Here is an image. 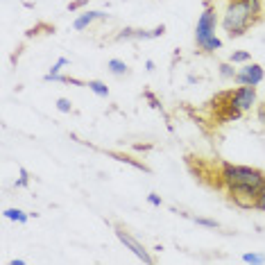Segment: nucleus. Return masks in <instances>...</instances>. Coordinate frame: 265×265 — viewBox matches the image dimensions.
I'll list each match as a JSON object with an SVG mask.
<instances>
[{
	"instance_id": "obj_1",
	"label": "nucleus",
	"mask_w": 265,
	"mask_h": 265,
	"mask_svg": "<svg viewBox=\"0 0 265 265\" xmlns=\"http://www.w3.org/2000/svg\"><path fill=\"white\" fill-rule=\"evenodd\" d=\"M220 181L238 206L256 209V197H259L261 188L265 184V173L259 168L225 163L222 173H220Z\"/></svg>"
},
{
	"instance_id": "obj_2",
	"label": "nucleus",
	"mask_w": 265,
	"mask_h": 265,
	"mask_svg": "<svg viewBox=\"0 0 265 265\" xmlns=\"http://www.w3.org/2000/svg\"><path fill=\"white\" fill-rule=\"evenodd\" d=\"M261 14H263L261 0H231L222 14L220 25L227 32V36L236 39V36H243L261 18Z\"/></svg>"
},
{
	"instance_id": "obj_3",
	"label": "nucleus",
	"mask_w": 265,
	"mask_h": 265,
	"mask_svg": "<svg viewBox=\"0 0 265 265\" xmlns=\"http://www.w3.org/2000/svg\"><path fill=\"white\" fill-rule=\"evenodd\" d=\"M218 12L213 5H206L204 12L199 14L197 27H195V43L202 53H215L222 48V41L215 36V27H218Z\"/></svg>"
},
{
	"instance_id": "obj_4",
	"label": "nucleus",
	"mask_w": 265,
	"mask_h": 265,
	"mask_svg": "<svg viewBox=\"0 0 265 265\" xmlns=\"http://www.w3.org/2000/svg\"><path fill=\"white\" fill-rule=\"evenodd\" d=\"M227 100H229L236 109H240V111L245 113L256 105V87H238L236 91L227 93Z\"/></svg>"
},
{
	"instance_id": "obj_5",
	"label": "nucleus",
	"mask_w": 265,
	"mask_h": 265,
	"mask_svg": "<svg viewBox=\"0 0 265 265\" xmlns=\"http://www.w3.org/2000/svg\"><path fill=\"white\" fill-rule=\"evenodd\" d=\"M263 80H265L263 66L254 64V61L252 64H245L240 71H236V77H233V82L240 84V87H259Z\"/></svg>"
},
{
	"instance_id": "obj_6",
	"label": "nucleus",
	"mask_w": 265,
	"mask_h": 265,
	"mask_svg": "<svg viewBox=\"0 0 265 265\" xmlns=\"http://www.w3.org/2000/svg\"><path fill=\"white\" fill-rule=\"evenodd\" d=\"M116 236H118V240H120V243H123V245H125L127 249H129V252L134 254V256H139V259L143 261V263H152V261H154V259H152V254L147 252L145 247L141 245V243H139V240H136V238H134L132 233H129V231H125L123 227H116Z\"/></svg>"
},
{
	"instance_id": "obj_7",
	"label": "nucleus",
	"mask_w": 265,
	"mask_h": 265,
	"mask_svg": "<svg viewBox=\"0 0 265 265\" xmlns=\"http://www.w3.org/2000/svg\"><path fill=\"white\" fill-rule=\"evenodd\" d=\"M98 18H106V14L105 12H84V14H80V16L73 20V30L82 32V30H87L93 20H98Z\"/></svg>"
},
{
	"instance_id": "obj_8",
	"label": "nucleus",
	"mask_w": 265,
	"mask_h": 265,
	"mask_svg": "<svg viewBox=\"0 0 265 265\" xmlns=\"http://www.w3.org/2000/svg\"><path fill=\"white\" fill-rule=\"evenodd\" d=\"M2 215H5L7 220H14V222H18V225H25L27 218H30V215H27V213H23L20 209H5V211H2Z\"/></svg>"
},
{
	"instance_id": "obj_9",
	"label": "nucleus",
	"mask_w": 265,
	"mask_h": 265,
	"mask_svg": "<svg viewBox=\"0 0 265 265\" xmlns=\"http://www.w3.org/2000/svg\"><path fill=\"white\" fill-rule=\"evenodd\" d=\"M88 88H91L95 95H100V98H109V87H106L105 82H100V80H88L87 84Z\"/></svg>"
},
{
	"instance_id": "obj_10",
	"label": "nucleus",
	"mask_w": 265,
	"mask_h": 265,
	"mask_svg": "<svg viewBox=\"0 0 265 265\" xmlns=\"http://www.w3.org/2000/svg\"><path fill=\"white\" fill-rule=\"evenodd\" d=\"M106 68H109V73H113V75H127V64L120 59H109L106 61Z\"/></svg>"
},
{
	"instance_id": "obj_11",
	"label": "nucleus",
	"mask_w": 265,
	"mask_h": 265,
	"mask_svg": "<svg viewBox=\"0 0 265 265\" xmlns=\"http://www.w3.org/2000/svg\"><path fill=\"white\" fill-rule=\"evenodd\" d=\"M229 61H231V64H249V61H252V54L245 53V50H238V53H231Z\"/></svg>"
},
{
	"instance_id": "obj_12",
	"label": "nucleus",
	"mask_w": 265,
	"mask_h": 265,
	"mask_svg": "<svg viewBox=\"0 0 265 265\" xmlns=\"http://www.w3.org/2000/svg\"><path fill=\"white\" fill-rule=\"evenodd\" d=\"M220 75H222L225 80H233V77H236L233 64H220Z\"/></svg>"
},
{
	"instance_id": "obj_13",
	"label": "nucleus",
	"mask_w": 265,
	"mask_h": 265,
	"mask_svg": "<svg viewBox=\"0 0 265 265\" xmlns=\"http://www.w3.org/2000/svg\"><path fill=\"white\" fill-rule=\"evenodd\" d=\"M18 173H20V177H18V181H14V188H25L30 184V175H27L25 168H18Z\"/></svg>"
},
{
	"instance_id": "obj_14",
	"label": "nucleus",
	"mask_w": 265,
	"mask_h": 265,
	"mask_svg": "<svg viewBox=\"0 0 265 265\" xmlns=\"http://www.w3.org/2000/svg\"><path fill=\"white\" fill-rule=\"evenodd\" d=\"M243 261L245 263H256V265H261V263H265V256L263 254H243Z\"/></svg>"
},
{
	"instance_id": "obj_15",
	"label": "nucleus",
	"mask_w": 265,
	"mask_h": 265,
	"mask_svg": "<svg viewBox=\"0 0 265 265\" xmlns=\"http://www.w3.org/2000/svg\"><path fill=\"white\" fill-rule=\"evenodd\" d=\"M57 109H59L61 113H71V109H73V105H71V100H66V98H59V100H57Z\"/></svg>"
},
{
	"instance_id": "obj_16",
	"label": "nucleus",
	"mask_w": 265,
	"mask_h": 265,
	"mask_svg": "<svg viewBox=\"0 0 265 265\" xmlns=\"http://www.w3.org/2000/svg\"><path fill=\"white\" fill-rule=\"evenodd\" d=\"M66 64H68V59H66V57H59V59H57V64H54V66L50 68V73H48V75H57V73H59V71H61V68L66 66Z\"/></svg>"
},
{
	"instance_id": "obj_17",
	"label": "nucleus",
	"mask_w": 265,
	"mask_h": 265,
	"mask_svg": "<svg viewBox=\"0 0 265 265\" xmlns=\"http://www.w3.org/2000/svg\"><path fill=\"white\" fill-rule=\"evenodd\" d=\"M195 222L202 227H209V229H218V222L215 220H209V218H195Z\"/></svg>"
},
{
	"instance_id": "obj_18",
	"label": "nucleus",
	"mask_w": 265,
	"mask_h": 265,
	"mask_svg": "<svg viewBox=\"0 0 265 265\" xmlns=\"http://www.w3.org/2000/svg\"><path fill=\"white\" fill-rule=\"evenodd\" d=\"M256 209H259V211H263V213H265V184H263V188H261L259 197H256Z\"/></svg>"
},
{
	"instance_id": "obj_19",
	"label": "nucleus",
	"mask_w": 265,
	"mask_h": 265,
	"mask_svg": "<svg viewBox=\"0 0 265 265\" xmlns=\"http://www.w3.org/2000/svg\"><path fill=\"white\" fill-rule=\"evenodd\" d=\"M84 5H88V0H75V2H71V5H68V9H71V12H75V9H80V7H84Z\"/></svg>"
},
{
	"instance_id": "obj_20",
	"label": "nucleus",
	"mask_w": 265,
	"mask_h": 265,
	"mask_svg": "<svg viewBox=\"0 0 265 265\" xmlns=\"http://www.w3.org/2000/svg\"><path fill=\"white\" fill-rule=\"evenodd\" d=\"M147 202H150L152 206H161V197H159V195H154V193H152V195H147Z\"/></svg>"
},
{
	"instance_id": "obj_21",
	"label": "nucleus",
	"mask_w": 265,
	"mask_h": 265,
	"mask_svg": "<svg viewBox=\"0 0 265 265\" xmlns=\"http://www.w3.org/2000/svg\"><path fill=\"white\" fill-rule=\"evenodd\" d=\"M166 32V25H159V27H154L152 30V39H157V36H161V34Z\"/></svg>"
}]
</instances>
